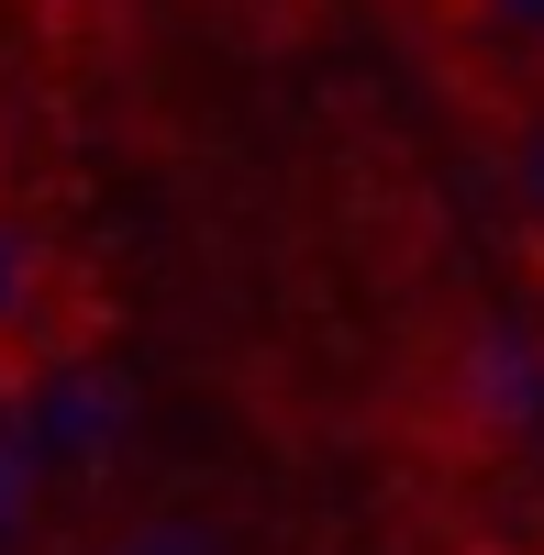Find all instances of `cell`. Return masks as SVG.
<instances>
[{
	"instance_id": "1",
	"label": "cell",
	"mask_w": 544,
	"mask_h": 555,
	"mask_svg": "<svg viewBox=\"0 0 544 555\" xmlns=\"http://www.w3.org/2000/svg\"><path fill=\"white\" fill-rule=\"evenodd\" d=\"M533 411H544V366H533L511 334H478V345H467V423H478V434H522Z\"/></svg>"
},
{
	"instance_id": "2",
	"label": "cell",
	"mask_w": 544,
	"mask_h": 555,
	"mask_svg": "<svg viewBox=\"0 0 544 555\" xmlns=\"http://www.w3.org/2000/svg\"><path fill=\"white\" fill-rule=\"evenodd\" d=\"M456 44H478L489 67H544V0H467Z\"/></svg>"
},
{
	"instance_id": "3",
	"label": "cell",
	"mask_w": 544,
	"mask_h": 555,
	"mask_svg": "<svg viewBox=\"0 0 544 555\" xmlns=\"http://www.w3.org/2000/svg\"><path fill=\"white\" fill-rule=\"evenodd\" d=\"M34 289H44V245L23 234V222H0V334L34 311Z\"/></svg>"
},
{
	"instance_id": "4",
	"label": "cell",
	"mask_w": 544,
	"mask_h": 555,
	"mask_svg": "<svg viewBox=\"0 0 544 555\" xmlns=\"http://www.w3.org/2000/svg\"><path fill=\"white\" fill-rule=\"evenodd\" d=\"M511 201H522V222L544 234V112L511 133Z\"/></svg>"
},
{
	"instance_id": "5",
	"label": "cell",
	"mask_w": 544,
	"mask_h": 555,
	"mask_svg": "<svg viewBox=\"0 0 544 555\" xmlns=\"http://www.w3.org/2000/svg\"><path fill=\"white\" fill-rule=\"evenodd\" d=\"M389 12H412V23H433V34H456V12H467V0H389Z\"/></svg>"
},
{
	"instance_id": "6",
	"label": "cell",
	"mask_w": 544,
	"mask_h": 555,
	"mask_svg": "<svg viewBox=\"0 0 544 555\" xmlns=\"http://www.w3.org/2000/svg\"><path fill=\"white\" fill-rule=\"evenodd\" d=\"M122 555H200V544H178V533H145V544H122Z\"/></svg>"
}]
</instances>
